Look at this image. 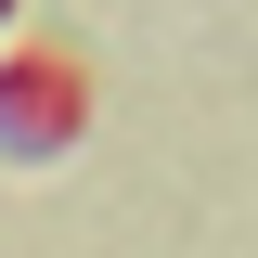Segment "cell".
<instances>
[{
    "mask_svg": "<svg viewBox=\"0 0 258 258\" xmlns=\"http://www.w3.org/2000/svg\"><path fill=\"white\" fill-rule=\"evenodd\" d=\"M91 129V64L26 39V52H0V155H64Z\"/></svg>",
    "mask_w": 258,
    "mask_h": 258,
    "instance_id": "cell-1",
    "label": "cell"
},
{
    "mask_svg": "<svg viewBox=\"0 0 258 258\" xmlns=\"http://www.w3.org/2000/svg\"><path fill=\"white\" fill-rule=\"evenodd\" d=\"M0 26H13V0H0Z\"/></svg>",
    "mask_w": 258,
    "mask_h": 258,
    "instance_id": "cell-2",
    "label": "cell"
}]
</instances>
